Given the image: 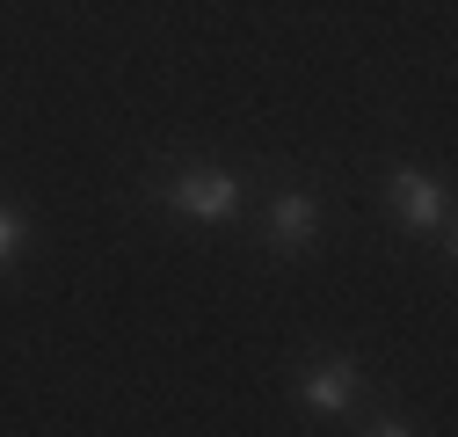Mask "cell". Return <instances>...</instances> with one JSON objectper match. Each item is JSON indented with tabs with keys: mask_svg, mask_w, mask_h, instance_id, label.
Returning <instances> with one entry per match:
<instances>
[{
	"mask_svg": "<svg viewBox=\"0 0 458 437\" xmlns=\"http://www.w3.org/2000/svg\"><path fill=\"white\" fill-rule=\"evenodd\" d=\"M386 204L400 227H415V234H444V183L422 176V168H393L386 176Z\"/></svg>",
	"mask_w": 458,
	"mask_h": 437,
	"instance_id": "6da1fadb",
	"label": "cell"
},
{
	"mask_svg": "<svg viewBox=\"0 0 458 437\" xmlns=\"http://www.w3.org/2000/svg\"><path fill=\"white\" fill-rule=\"evenodd\" d=\"M167 204H175L182 218H233L241 211V183L233 176H218V168H190V176H175L167 183Z\"/></svg>",
	"mask_w": 458,
	"mask_h": 437,
	"instance_id": "7a4b0ae2",
	"label": "cell"
},
{
	"mask_svg": "<svg viewBox=\"0 0 458 437\" xmlns=\"http://www.w3.org/2000/svg\"><path fill=\"white\" fill-rule=\"evenodd\" d=\"M313 234H320V204H313L306 190H284V197L269 204V248H276V255H306Z\"/></svg>",
	"mask_w": 458,
	"mask_h": 437,
	"instance_id": "3957f363",
	"label": "cell"
},
{
	"mask_svg": "<svg viewBox=\"0 0 458 437\" xmlns=\"http://www.w3.org/2000/svg\"><path fill=\"white\" fill-rule=\"evenodd\" d=\"M299 401H306V408H320V416H342V408H357V364H350V357H320V364L306 372Z\"/></svg>",
	"mask_w": 458,
	"mask_h": 437,
	"instance_id": "277c9868",
	"label": "cell"
},
{
	"mask_svg": "<svg viewBox=\"0 0 458 437\" xmlns=\"http://www.w3.org/2000/svg\"><path fill=\"white\" fill-rule=\"evenodd\" d=\"M15 248H22V218H15V211H0V262H8Z\"/></svg>",
	"mask_w": 458,
	"mask_h": 437,
	"instance_id": "5b68a950",
	"label": "cell"
}]
</instances>
